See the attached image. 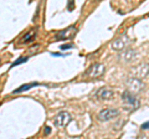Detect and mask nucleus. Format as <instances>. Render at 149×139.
Segmentation results:
<instances>
[{
	"mask_svg": "<svg viewBox=\"0 0 149 139\" xmlns=\"http://www.w3.org/2000/svg\"><path fill=\"white\" fill-rule=\"evenodd\" d=\"M122 103H123V107L127 111H129V112L138 109L139 106H141V102H139L138 97L134 93H132V92H129V91L123 92V95H122Z\"/></svg>",
	"mask_w": 149,
	"mask_h": 139,
	"instance_id": "nucleus-1",
	"label": "nucleus"
},
{
	"mask_svg": "<svg viewBox=\"0 0 149 139\" xmlns=\"http://www.w3.org/2000/svg\"><path fill=\"white\" fill-rule=\"evenodd\" d=\"M52 120H54L55 127L63 128V127H66L70 122H71V115H70V113L66 112V111H61V112H58L57 114L55 115Z\"/></svg>",
	"mask_w": 149,
	"mask_h": 139,
	"instance_id": "nucleus-2",
	"label": "nucleus"
},
{
	"mask_svg": "<svg viewBox=\"0 0 149 139\" xmlns=\"http://www.w3.org/2000/svg\"><path fill=\"white\" fill-rule=\"evenodd\" d=\"M125 85H127L129 92H132V93H134V95L142 92L143 88H144V83L142 82V80H139V78H137V77H129V78H127Z\"/></svg>",
	"mask_w": 149,
	"mask_h": 139,
	"instance_id": "nucleus-3",
	"label": "nucleus"
},
{
	"mask_svg": "<svg viewBox=\"0 0 149 139\" xmlns=\"http://www.w3.org/2000/svg\"><path fill=\"white\" fill-rule=\"evenodd\" d=\"M132 72H133V77H137L139 80H142V78L147 77L149 75V63L142 62L137 65L136 67L132 68Z\"/></svg>",
	"mask_w": 149,
	"mask_h": 139,
	"instance_id": "nucleus-4",
	"label": "nucleus"
},
{
	"mask_svg": "<svg viewBox=\"0 0 149 139\" xmlns=\"http://www.w3.org/2000/svg\"><path fill=\"white\" fill-rule=\"evenodd\" d=\"M128 44H129V38L125 34H123V35H120L119 38H117L116 40L112 41L111 46H112V49L113 50L120 51V52H122L123 50H125V47L128 46Z\"/></svg>",
	"mask_w": 149,
	"mask_h": 139,
	"instance_id": "nucleus-5",
	"label": "nucleus"
},
{
	"mask_svg": "<svg viewBox=\"0 0 149 139\" xmlns=\"http://www.w3.org/2000/svg\"><path fill=\"white\" fill-rule=\"evenodd\" d=\"M104 65L103 63H95V65H92V66L87 70V72H86V75L88 77H91V78H97V77H100L102 76L104 73Z\"/></svg>",
	"mask_w": 149,
	"mask_h": 139,
	"instance_id": "nucleus-6",
	"label": "nucleus"
},
{
	"mask_svg": "<svg viewBox=\"0 0 149 139\" xmlns=\"http://www.w3.org/2000/svg\"><path fill=\"white\" fill-rule=\"evenodd\" d=\"M118 114H119V111H118V109H114V108H106V109L100 111V113H98V119L102 120V122H107V120H111V119L116 118Z\"/></svg>",
	"mask_w": 149,
	"mask_h": 139,
	"instance_id": "nucleus-7",
	"label": "nucleus"
},
{
	"mask_svg": "<svg viewBox=\"0 0 149 139\" xmlns=\"http://www.w3.org/2000/svg\"><path fill=\"white\" fill-rule=\"evenodd\" d=\"M96 97H97V99H100V101H108L113 97V91L108 88V87H102V88L97 91Z\"/></svg>",
	"mask_w": 149,
	"mask_h": 139,
	"instance_id": "nucleus-8",
	"label": "nucleus"
},
{
	"mask_svg": "<svg viewBox=\"0 0 149 139\" xmlns=\"http://www.w3.org/2000/svg\"><path fill=\"white\" fill-rule=\"evenodd\" d=\"M136 51L133 49H125L119 54V60L122 62H132L136 58Z\"/></svg>",
	"mask_w": 149,
	"mask_h": 139,
	"instance_id": "nucleus-9",
	"label": "nucleus"
},
{
	"mask_svg": "<svg viewBox=\"0 0 149 139\" xmlns=\"http://www.w3.org/2000/svg\"><path fill=\"white\" fill-rule=\"evenodd\" d=\"M74 32H76V27H74V26H70V27H67L66 30L60 31L56 38H57L58 40H67L70 38H72Z\"/></svg>",
	"mask_w": 149,
	"mask_h": 139,
	"instance_id": "nucleus-10",
	"label": "nucleus"
},
{
	"mask_svg": "<svg viewBox=\"0 0 149 139\" xmlns=\"http://www.w3.org/2000/svg\"><path fill=\"white\" fill-rule=\"evenodd\" d=\"M35 86H39V83L32 82V83H27V85H22V86L19 87V88H16L15 91H13V93H21V92H25V91L30 90V88H32V87H35Z\"/></svg>",
	"mask_w": 149,
	"mask_h": 139,
	"instance_id": "nucleus-11",
	"label": "nucleus"
},
{
	"mask_svg": "<svg viewBox=\"0 0 149 139\" xmlns=\"http://www.w3.org/2000/svg\"><path fill=\"white\" fill-rule=\"evenodd\" d=\"M35 35H36V32H35V30H31V31H29L27 34L22 38V40H21V42H30V41H32V39L35 38Z\"/></svg>",
	"mask_w": 149,
	"mask_h": 139,
	"instance_id": "nucleus-12",
	"label": "nucleus"
},
{
	"mask_svg": "<svg viewBox=\"0 0 149 139\" xmlns=\"http://www.w3.org/2000/svg\"><path fill=\"white\" fill-rule=\"evenodd\" d=\"M27 61V57H20L17 60V61H15L14 63H11V67H14V66H17V65H20V63H22V62H26Z\"/></svg>",
	"mask_w": 149,
	"mask_h": 139,
	"instance_id": "nucleus-13",
	"label": "nucleus"
},
{
	"mask_svg": "<svg viewBox=\"0 0 149 139\" xmlns=\"http://www.w3.org/2000/svg\"><path fill=\"white\" fill-rule=\"evenodd\" d=\"M73 8H74V1H70L68 5H67V9H68V10H72Z\"/></svg>",
	"mask_w": 149,
	"mask_h": 139,
	"instance_id": "nucleus-14",
	"label": "nucleus"
},
{
	"mask_svg": "<svg viewBox=\"0 0 149 139\" xmlns=\"http://www.w3.org/2000/svg\"><path fill=\"white\" fill-rule=\"evenodd\" d=\"M72 47V45H62L61 46V50H68V49H71Z\"/></svg>",
	"mask_w": 149,
	"mask_h": 139,
	"instance_id": "nucleus-15",
	"label": "nucleus"
},
{
	"mask_svg": "<svg viewBox=\"0 0 149 139\" xmlns=\"http://www.w3.org/2000/svg\"><path fill=\"white\" fill-rule=\"evenodd\" d=\"M142 129H149V120L147 123H144V124H142Z\"/></svg>",
	"mask_w": 149,
	"mask_h": 139,
	"instance_id": "nucleus-16",
	"label": "nucleus"
},
{
	"mask_svg": "<svg viewBox=\"0 0 149 139\" xmlns=\"http://www.w3.org/2000/svg\"><path fill=\"white\" fill-rule=\"evenodd\" d=\"M50 133H51V128H50V127H46V128H45V134H47V136H49Z\"/></svg>",
	"mask_w": 149,
	"mask_h": 139,
	"instance_id": "nucleus-17",
	"label": "nucleus"
}]
</instances>
